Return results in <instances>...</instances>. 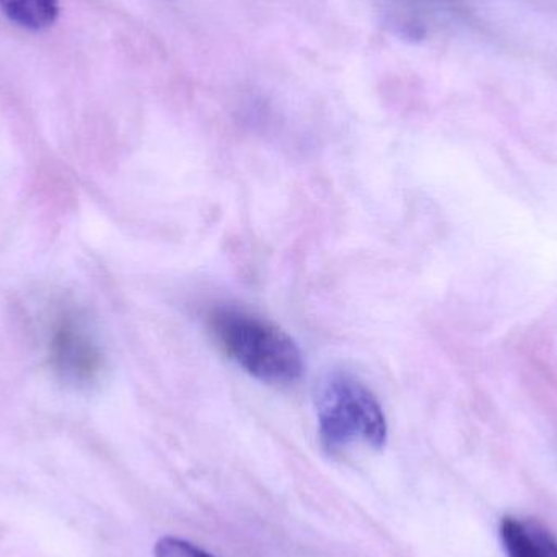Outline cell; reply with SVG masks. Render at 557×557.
Returning a JSON list of instances; mask_svg holds the SVG:
<instances>
[{"instance_id": "6da1fadb", "label": "cell", "mask_w": 557, "mask_h": 557, "mask_svg": "<svg viewBox=\"0 0 557 557\" xmlns=\"http://www.w3.org/2000/svg\"><path fill=\"white\" fill-rule=\"evenodd\" d=\"M208 323L221 349L255 379L273 385L300 379V349L276 324L237 307L214 308Z\"/></svg>"}, {"instance_id": "3957f363", "label": "cell", "mask_w": 557, "mask_h": 557, "mask_svg": "<svg viewBox=\"0 0 557 557\" xmlns=\"http://www.w3.org/2000/svg\"><path fill=\"white\" fill-rule=\"evenodd\" d=\"M49 366L61 382L84 388L103 372L104 357L90 321L77 308L55 311L46 339Z\"/></svg>"}, {"instance_id": "5b68a950", "label": "cell", "mask_w": 557, "mask_h": 557, "mask_svg": "<svg viewBox=\"0 0 557 557\" xmlns=\"http://www.w3.org/2000/svg\"><path fill=\"white\" fill-rule=\"evenodd\" d=\"M0 10L20 28L41 32L58 20L61 0H0Z\"/></svg>"}, {"instance_id": "277c9868", "label": "cell", "mask_w": 557, "mask_h": 557, "mask_svg": "<svg viewBox=\"0 0 557 557\" xmlns=\"http://www.w3.org/2000/svg\"><path fill=\"white\" fill-rule=\"evenodd\" d=\"M500 542L507 557H557V535L533 519L506 517Z\"/></svg>"}, {"instance_id": "8992f818", "label": "cell", "mask_w": 557, "mask_h": 557, "mask_svg": "<svg viewBox=\"0 0 557 557\" xmlns=\"http://www.w3.org/2000/svg\"><path fill=\"white\" fill-rule=\"evenodd\" d=\"M156 557H214L206 553L199 546L193 543L185 542V540L173 539V536H165L160 540L156 545Z\"/></svg>"}, {"instance_id": "7a4b0ae2", "label": "cell", "mask_w": 557, "mask_h": 557, "mask_svg": "<svg viewBox=\"0 0 557 557\" xmlns=\"http://www.w3.org/2000/svg\"><path fill=\"white\" fill-rule=\"evenodd\" d=\"M317 411L320 442L330 455L385 445L388 429L382 406L356 376L331 375L318 392Z\"/></svg>"}]
</instances>
